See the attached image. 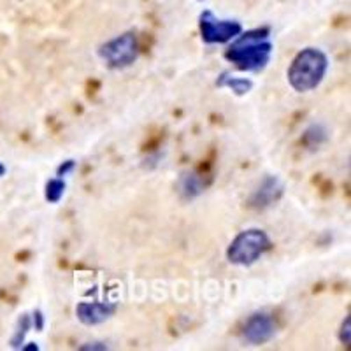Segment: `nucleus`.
I'll return each mask as SVG.
<instances>
[{
    "mask_svg": "<svg viewBox=\"0 0 351 351\" xmlns=\"http://www.w3.org/2000/svg\"><path fill=\"white\" fill-rule=\"evenodd\" d=\"M204 190V184L200 181V178L193 172H186V174L181 176L180 180V193H183L184 199L192 200L193 197L200 195Z\"/></svg>",
    "mask_w": 351,
    "mask_h": 351,
    "instance_id": "10",
    "label": "nucleus"
},
{
    "mask_svg": "<svg viewBox=\"0 0 351 351\" xmlns=\"http://www.w3.org/2000/svg\"><path fill=\"white\" fill-rule=\"evenodd\" d=\"M116 311H118V306L112 302H100V300L80 302L76 306V318L86 327H97L111 319Z\"/></svg>",
    "mask_w": 351,
    "mask_h": 351,
    "instance_id": "7",
    "label": "nucleus"
},
{
    "mask_svg": "<svg viewBox=\"0 0 351 351\" xmlns=\"http://www.w3.org/2000/svg\"><path fill=\"white\" fill-rule=\"evenodd\" d=\"M30 318H32V327L36 328L37 332H40L44 328V315L43 313L39 311V309H36V311H34V315L30 316Z\"/></svg>",
    "mask_w": 351,
    "mask_h": 351,
    "instance_id": "15",
    "label": "nucleus"
},
{
    "mask_svg": "<svg viewBox=\"0 0 351 351\" xmlns=\"http://www.w3.org/2000/svg\"><path fill=\"white\" fill-rule=\"evenodd\" d=\"M283 183L276 176H271V178H267V180L260 184V188L256 190L252 200L258 208H265V206H271V204L278 202L280 197L283 195Z\"/></svg>",
    "mask_w": 351,
    "mask_h": 351,
    "instance_id": "8",
    "label": "nucleus"
},
{
    "mask_svg": "<svg viewBox=\"0 0 351 351\" xmlns=\"http://www.w3.org/2000/svg\"><path fill=\"white\" fill-rule=\"evenodd\" d=\"M216 86L218 88H227L230 90L234 95L237 97H244L253 90V81L250 77H237L230 72H221L219 77L216 80Z\"/></svg>",
    "mask_w": 351,
    "mask_h": 351,
    "instance_id": "9",
    "label": "nucleus"
},
{
    "mask_svg": "<svg viewBox=\"0 0 351 351\" xmlns=\"http://www.w3.org/2000/svg\"><path fill=\"white\" fill-rule=\"evenodd\" d=\"M272 247L271 237L263 228L252 227L239 232L227 247V260L232 265L250 267Z\"/></svg>",
    "mask_w": 351,
    "mask_h": 351,
    "instance_id": "3",
    "label": "nucleus"
},
{
    "mask_svg": "<svg viewBox=\"0 0 351 351\" xmlns=\"http://www.w3.org/2000/svg\"><path fill=\"white\" fill-rule=\"evenodd\" d=\"M65 190H67V183H65L64 178L56 176L48 180L46 186H44V199L48 200L49 204H58L65 195Z\"/></svg>",
    "mask_w": 351,
    "mask_h": 351,
    "instance_id": "11",
    "label": "nucleus"
},
{
    "mask_svg": "<svg viewBox=\"0 0 351 351\" xmlns=\"http://www.w3.org/2000/svg\"><path fill=\"white\" fill-rule=\"evenodd\" d=\"M243 23L237 20H221L213 11L206 9L199 16L200 39L206 44H228L243 32Z\"/></svg>",
    "mask_w": 351,
    "mask_h": 351,
    "instance_id": "5",
    "label": "nucleus"
},
{
    "mask_svg": "<svg viewBox=\"0 0 351 351\" xmlns=\"http://www.w3.org/2000/svg\"><path fill=\"white\" fill-rule=\"evenodd\" d=\"M5 174H8V167H5V165L0 162V178H4Z\"/></svg>",
    "mask_w": 351,
    "mask_h": 351,
    "instance_id": "17",
    "label": "nucleus"
},
{
    "mask_svg": "<svg viewBox=\"0 0 351 351\" xmlns=\"http://www.w3.org/2000/svg\"><path fill=\"white\" fill-rule=\"evenodd\" d=\"M350 330H351V318L350 316H346L343 324H341V330H339V341L344 344V346H350L351 344Z\"/></svg>",
    "mask_w": 351,
    "mask_h": 351,
    "instance_id": "13",
    "label": "nucleus"
},
{
    "mask_svg": "<svg viewBox=\"0 0 351 351\" xmlns=\"http://www.w3.org/2000/svg\"><path fill=\"white\" fill-rule=\"evenodd\" d=\"M97 53L106 67L112 69V71H123V69L132 67L141 55L137 34L128 30V32L112 37L104 44H100Z\"/></svg>",
    "mask_w": 351,
    "mask_h": 351,
    "instance_id": "4",
    "label": "nucleus"
},
{
    "mask_svg": "<svg viewBox=\"0 0 351 351\" xmlns=\"http://www.w3.org/2000/svg\"><path fill=\"white\" fill-rule=\"evenodd\" d=\"M274 43L271 39L269 28H255L241 32L236 39L228 43L225 58L230 62L237 71L243 72H262L271 64Z\"/></svg>",
    "mask_w": 351,
    "mask_h": 351,
    "instance_id": "1",
    "label": "nucleus"
},
{
    "mask_svg": "<svg viewBox=\"0 0 351 351\" xmlns=\"http://www.w3.org/2000/svg\"><path fill=\"white\" fill-rule=\"evenodd\" d=\"M76 169V162L74 160H65L64 164L60 167L56 169V176H60V178H65V176H71Z\"/></svg>",
    "mask_w": 351,
    "mask_h": 351,
    "instance_id": "14",
    "label": "nucleus"
},
{
    "mask_svg": "<svg viewBox=\"0 0 351 351\" xmlns=\"http://www.w3.org/2000/svg\"><path fill=\"white\" fill-rule=\"evenodd\" d=\"M330 67V58L319 48H304L293 56L287 71L288 84L297 93H309L324 83Z\"/></svg>",
    "mask_w": 351,
    "mask_h": 351,
    "instance_id": "2",
    "label": "nucleus"
},
{
    "mask_svg": "<svg viewBox=\"0 0 351 351\" xmlns=\"http://www.w3.org/2000/svg\"><path fill=\"white\" fill-rule=\"evenodd\" d=\"M278 327L271 315L267 313H255L246 319L243 328V337L247 344L252 346H260L269 341L274 339Z\"/></svg>",
    "mask_w": 351,
    "mask_h": 351,
    "instance_id": "6",
    "label": "nucleus"
},
{
    "mask_svg": "<svg viewBox=\"0 0 351 351\" xmlns=\"http://www.w3.org/2000/svg\"><path fill=\"white\" fill-rule=\"evenodd\" d=\"M32 328V318L27 315V313H23V315L18 318V324H16V330H14V334H12L11 337V346L14 348V350H20L21 346H23L25 343V337H27V332Z\"/></svg>",
    "mask_w": 351,
    "mask_h": 351,
    "instance_id": "12",
    "label": "nucleus"
},
{
    "mask_svg": "<svg viewBox=\"0 0 351 351\" xmlns=\"http://www.w3.org/2000/svg\"><path fill=\"white\" fill-rule=\"evenodd\" d=\"M80 350H108L104 343H86L80 346Z\"/></svg>",
    "mask_w": 351,
    "mask_h": 351,
    "instance_id": "16",
    "label": "nucleus"
}]
</instances>
